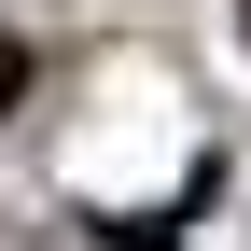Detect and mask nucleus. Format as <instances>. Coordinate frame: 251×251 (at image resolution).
<instances>
[{
  "label": "nucleus",
  "instance_id": "obj_1",
  "mask_svg": "<svg viewBox=\"0 0 251 251\" xmlns=\"http://www.w3.org/2000/svg\"><path fill=\"white\" fill-rule=\"evenodd\" d=\"M14 98H28V42L0 28V112H14Z\"/></svg>",
  "mask_w": 251,
  "mask_h": 251
}]
</instances>
